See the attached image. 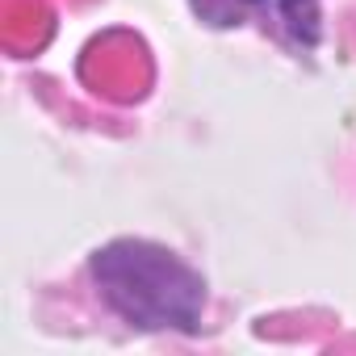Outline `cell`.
I'll use <instances>...</instances> for the list:
<instances>
[{
    "mask_svg": "<svg viewBox=\"0 0 356 356\" xmlns=\"http://www.w3.org/2000/svg\"><path fill=\"white\" fill-rule=\"evenodd\" d=\"M97 298L134 331L193 335L206 314V277L172 248L151 239H109L88 256Z\"/></svg>",
    "mask_w": 356,
    "mask_h": 356,
    "instance_id": "cell-1",
    "label": "cell"
},
{
    "mask_svg": "<svg viewBox=\"0 0 356 356\" xmlns=\"http://www.w3.org/2000/svg\"><path fill=\"white\" fill-rule=\"evenodd\" d=\"M189 5H193V13H197L206 26H214V30H231V26H243L248 13L264 9L268 0H189Z\"/></svg>",
    "mask_w": 356,
    "mask_h": 356,
    "instance_id": "cell-2",
    "label": "cell"
},
{
    "mask_svg": "<svg viewBox=\"0 0 356 356\" xmlns=\"http://www.w3.org/2000/svg\"><path fill=\"white\" fill-rule=\"evenodd\" d=\"M277 5H281V17H285L289 34L310 47L318 38V0H277Z\"/></svg>",
    "mask_w": 356,
    "mask_h": 356,
    "instance_id": "cell-3",
    "label": "cell"
}]
</instances>
